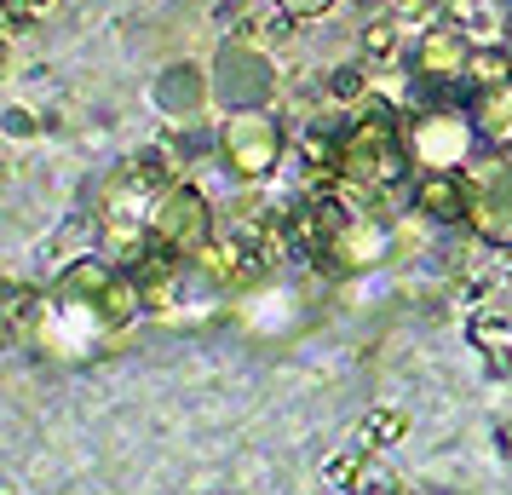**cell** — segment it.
<instances>
[{
  "instance_id": "6da1fadb",
  "label": "cell",
  "mask_w": 512,
  "mask_h": 495,
  "mask_svg": "<svg viewBox=\"0 0 512 495\" xmlns=\"http://www.w3.org/2000/svg\"><path fill=\"white\" fill-rule=\"evenodd\" d=\"M340 179L357 190H397L415 173L409 156V110H397L386 93H369L340 127Z\"/></svg>"
},
{
  "instance_id": "7a4b0ae2",
  "label": "cell",
  "mask_w": 512,
  "mask_h": 495,
  "mask_svg": "<svg viewBox=\"0 0 512 495\" xmlns=\"http://www.w3.org/2000/svg\"><path fill=\"white\" fill-rule=\"evenodd\" d=\"M213 75V110L219 116H242V110H271L277 104V58L259 47L254 35H225L208 58Z\"/></svg>"
},
{
  "instance_id": "3957f363",
  "label": "cell",
  "mask_w": 512,
  "mask_h": 495,
  "mask_svg": "<svg viewBox=\"0 0 512 495\" xmlns=\"http://www.w3.org/2000/svg\"><path fill=\"white\" fill-rule=\"evenodd\" d=\"M472 52H478V41H472L466 24H449V18L426 24L415 35V47H409L415 93L426 104H466V93H472V81H466L472 75Z\"/></svg>"
},
{
  "instance_id": "277c9868",
  "label": "cell",
  "mask_w": 512,
  "mask_h": 495,
  "mask_svg": "<svg viewBox=\"0 0 512 495\" xmlns=\"http://www.w3.org/2000/svg\"><path fill=\"white\" fill-rule=\"evenodd\" d=\"M478 121L466 116V104H420L409 110V156L420 173H466L478 156Z\"/></svg>"
},
{
  "instance_id": "5b68a950",
  "label": "cell",
  "mask_w": 512,
  "mask_h": 495,
  "mask_svg": "<svg viewBox=\"0 0 512 495\" xmlns=\"http://www.w3.org/2000/svg\"><path fill=\"white\" fill-rule=\"evenodd\" d=\"M282 150H288V127L277 121V110H242V116L219 121V156L213 162L236 185H259L282 167Z\"/></svg>"
},
{
  "instance_id": "8992f818",
  "label": "cell",
  "mask_w": 512,
  "mask_h": 495,
  "mask_svg": "<svg viewBox=\"0 0 512 495\" xmlns=\"http://www.w3.org/2000/svg\"><path fill=\"white\" fill-rule=\"evenodd\" d=\"M213 231H219L213 202L190 185V179H173V185L162 190L156 213H150V248H162L173 260H196L213 242Z\"/></svg>"
},
{
  "instance_id": "52a82bcc",
  "label": "cell",
  "mask_w": 512,
  "mask_h": 495,
  "mask_svg": "<svg viewBox=\"0 0 512 495\" xmlns=\"http://www.w3.org/2000/svg\"><path fill=\"white\" fill-rule=\"evenodd\" d=\"M466 179H472V213H466V225L478 236H489V242L512 248V150L484 167H466Z\"/></svg>"
},
{
  "instance_id": "ba28073f",
  "label": "cell",
  "mask_w": 512,
  "mask_h": 495,
  "mask_svg": "<svg viewBox=\"0 0 512 495\" xmlns=\"http://www.w3.org/2000/svg\"><path fill=\"white\" fill-rule=\"evenodd\" d=\"M150 104H156L167 121H202V110H213L208 64H196V58H173V64H162L156 81H150Z\"/></svg>"
},
{
  "instance_id": "9c48e42d",
  "label": "cell",
  "mask_w": 512,
  "mask_h": 495,
  "mask_svg": "<svg viewBox=\"0 0 512 495\" xmlns=\"http://www.w3.org/2000/svg\"><path fill=\"white\" fill-rule=\"evenodd\" d=\"M409 202H415V213L438 219V225H461L472 213V179L466 173H415Z\"/></svg>"
},
{
  "instance_id": "30bf717a",
  "label": "cell",
  "mask_w": 512,
  "mask_h": 495,
  "mask_svg": "<svg viewBox=\"0 0 512 495\" xmlns=\"http://www.w3.org/2000/svg\"><path fill=\"white\" fill-rule=\"evenodd\" d=\"M466 116L478 121L484 144H501V150H512V81L472 87V93H466Z\"/></svg>"
},
{
  "instance_id": "8fae6325",
  "label": "cell",
  "mask_w": 512,
  "mask_h": 495,
  "mask_svg": "<svg viewBox=\"0 0 512 495\" xmlns=\"http://www.w3.org/2000/svg\"><path fill=\"white\" fill-rule=\"evenodd\" d=\"M397 47H403V24H397L392 12H374L369 24H363V64H380Z\"/></svg>"
},
{
  "instance_id": "7c38bea8",
  "label": "cell",
  "mask_w": 512,
  "mask_h": 495,
  "mask_svg": "<svg viewBox=\"0 0 512 495\" xmlns=\"http://www.w3.org/2000/svg\"><path fill=\"white\" fill-rule=\"evenodd\" d=\"M472 87H495V81H512V47L507 41H484V47L472 52V75H466Z\"/></svg>"
},
{
  "instance_id": "4fadbf2b",
  "label": "cell",
  "mask_w": 512,
  "mask_h": 495,
  "mask_svg": "<svg viewBox=\"0 0 512 495\" xmlns=\"http://www.w3.org/2000/svg\"><path fill=\"white\" fill-rule=\"evenodd\" d=\"M369 93H374V87H369V64H340V70L328 75V98H334V104H346V110H357Z\"/></svg>"
},
{
  "instance_id": "5bb4252c",
  "label": "cell",
  "mask_w": 512,
  "mask_h": 495,
  "mask_svg": "<svg viewBox=\"0 0 512 495\" xmlns=\"http://www.w3.org/2000/svg\"><path fill=\"white\" fill-rule=\"evenodd\" d=\"M340 0H277L282 18H294V24H311V18H328Z\"/></svg>"
},
{
  "instance_id": "9a60e30c",
  "label": "cell",
  "mask_w": 512,
  "mask_h": 495,
  "mask_svg": "<svg viewBox=\"0 0 512 495\" xmlns=\"http://www.w3.org/2000/svg\"><path fill=\"white\" fill-rule=\"evenodd\" d=\"M52 0H6V18H12V35H29V24L47 12Z\"/></svg>"
},
{
  "instance_id": "2e32d148",
  "label": "cell",
  "mask_w": 512,
  "mask_h": 495,
  "mask_svg": "<svg viewBox=\"0 0 512 495\" xmlns=\"http://www.w3.org/2000/svg\"><path fill=\"white\" fill-rule=\"evenodd\" d=\"M35 127H41V121H35V110H24V104H12V110H6V133H12V139H29Z\"/></svg>"
},
{
  "instance_id": "e0dca14e",
  "label": "cell",
  "mask_w": 512,
  "mask_h": 495,
  "mask_svg": "<svg viewBox=\"0 0 512 495\" xmlns=\"http://www.w3.org/2000/svg\"><path fill=\"white\" fill-rule=\"evenodd\" d=\"M501 6H507V18H512V0H501Z\"/></svg>"
}]
</instances>
